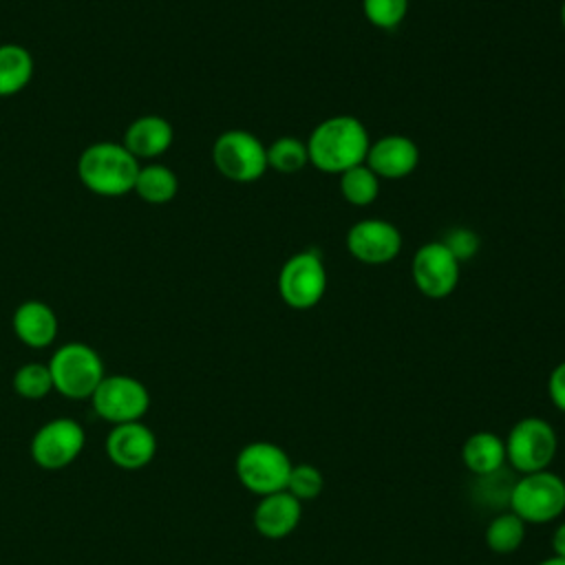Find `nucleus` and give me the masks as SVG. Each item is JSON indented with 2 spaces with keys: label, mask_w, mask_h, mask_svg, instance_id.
Listing matches in <instances>:
<instances>
[{
  "label": "nucleus",
  "mask_w": 565,
  "mask_h": 565,
  "mask_svg": "<svg viewBox=\"0 0 565 565\" xmlns=\"http://www.w3.org/2000/svg\"><path fill=\"white\" fill-rule=\"evenodd\" d=\"M552 552H554V556L565 558V521L558 523L552 534Z\"/></svg>",
  "instance_id": "nucleus-29"
},
{
  "label": "nucleus",
  "mask_w": 565,
  "mask_h": 565,
  "mask_svg": "<svg viewBox=\"0 0 565 565\" xmlns=\"http://www.w3.org/2000/svg\"><path fill=\"white\" fill-rule=\"evenodd\" d=\"M106 455L121 470H139L157 455V437L141 419L115 424L106 437Z\"/></svg>",
  "instance_id": "nucleus-13"
},
{
  "label": "nucleus",
  "mask_w": 565,
  "mask_h": 565,
  "mask_svg": "<svg viewBox=\"0 0 565 565\" xmlns=\"http://www.w3.org/2000/svg\"><path fill=\"white\" fill-rule=\"evenodd\" d=\"M252 519L260 536L278 541L289 536L298 527L302 519V503L287 490L271 492V494L258 497Z\"/></svg>",
  "instance_id": "nucleus-15"
},
{
  "label": "nucleus",
  "mask_w": 565,
  "mask_h": 565,
  "mask_svg": "<svg viewBox=\"0 0 565 565\" xmlns=\"http://www.w3.org/2000/svg\"><path fill=\"white\" fill-rule=\"evenodd\" d=\"M461 461L475 477H488L499 472L505 461V441L497 433H472L461 446Z\"/></svg>",
  "instance_id": "nucleus-18"
},
{
  "label": "nucleus",
  "mask_w": 565,
  "mask_h": 565,
  "mask_svg": "<svg viewBox=\"0 0 565 565\" xmlns=\"http://www.w3.org/2000/svg\"><path fill=\"white\" fill-rule=\"evenodd\" d=\"M46 364L53 377V391L68 399H90L106 375L99 353L84 342L57 347Z\"/></svg>",
  "instance_id": "nucleus-3"
},
{
  "label": "nucleus",
  "mask_w": 565,
  "mask_h": 565,
  "mask_svg": "<svg viewBox=\"0 0 565 565\" xmlns=\"http://www.w3.org/2000/svg\"><path fill=\"white\" fill-rule=\"evenodd\" d=\"M327 291V267L320 254L307 249L289 256L278 274V294L291 309L316 307Z\"/></svg>",
  "instance_id": "nucleus-8"
},
{
  "label": "nucleus",
  "mask_w": 565,
  "mask_h": 565,
  "mask_svg": "<svg viewBox=\"0 0 565 565\" xmlns=\"http://www.w3.org/2000/svg\"><path fill=\"white\" fill-rule=\"evenodd\" d=\"M536 565H565V558H561V556H547V558H543L541 563H536Z\"/></svg>",
  "instance_id": "nucleus-30"
},
{
  "label": "nucleus",
  "mask_w": 565,
  "mask_h": 565,
  "mask_svg": "<svg viewBox=\"0 0 565 565\" xmlns=\"http://www.w3.org/2000/svg\"><path fill=\"white\" fill-rule=\"evenodd\" d=\"M13 391L24 399H42L53 391V377L49 364L26 362L15 369L11 380Z\"/></svg>",
  "instance_id": "nucleus-24"
},
{
  "label": "nucleus",
  "mask_w": 565,
  "mask_h": 565,
  "mask_svg": "<svg viewBox=\"0 0 565 565\" xmlns=\"http://www.w3.org/2000/svg\"><path fill=\"white\" fill-rule=\"evenodd\" d=\"M33 77L31 53L13 42L0 44V97L20 93Z\"/></svg>",
  "instance_id": "nucleus-19"
},
{
  "label": "nucleus",
  "mask_w": 565,
  "mask_h": 565,
  "mask_svg": "<svg viewBox=\"0 0 565 565\" xmlns=\"http://www.w3.org/2000/svg\"><path fill=\"white\" fill-rule=\"evenodd\" d=\"M364 163L380 179H404L417 168L419 148L411 137L384 135L377 141H371Z\"/></svg>",
  "instance_id": "nucleus-14"
},
{
  "label": "nucleus",
  "mask_w": 565,
  "mask_h": 565,
  "mask_svg": "<svg viewBox=\"0 0 565 565\" xmlns=\"http://www.w3.org/2000/svg\"><path fill=\"white\" fill-rule=\"evenodd\" d=\"M93 411L115 424H128L139 422L150 408V393L143 382H139L132 375H104L95 393L90 395Z\"/></svg>",
  "instance_id": "nucleus-9"
},
{
  "label": "nucleus",
  "mask_w": 565,
  "mask_h": 565,
  "mask_svg": "<svg viewBox=\"0 0 565 565\" xmlns=\"http://www.w3.org/2000/svg\"><path fill=\"white\" fill-rule=\"evenodd\" d=\"M561 22H563V29H565V2H563V7H561Z\"/></svg>",
  "instance_id": "nucleus-31"
},
{
  "label": "nucleus",
  "mask_w": 565,
  "mask_h": 565,
  "mask_svg": "<svg viewBox=\"0 0 565 565\" xmlns=\"http://www.w3.org/2000/svg\"><path fill=\"white\" fill-rule=\"evenodd\" d=\"M371 139L366 126L353 115H333L320 121L307 139L309 163L327 174L364 163Z\"/></svg>",
  "instance_id": "nucleus-1"
},
{
  "label": "nucleus",
  "mask_w": 565,
  "mask_h": 565,
  "mask_svg": "<svg viewBox=\"0 0 565 565\" xmlns=\"http://www.w3.org/2000/svg\"><path fill=\"white\" fill-rule=\"evenodd\" d=\"M212 161L225 179L238 183L256 181L269 168L267 146H263V141L254 132L241 128L225 130L214 139Z\"/></svg>",
  "instance_id": "nucleus-7"
},
{
  "label": "nucleus",
  "mask_w": 565,
  "mask_h": 565,
  "mask_svg": "<svg viewBox=\"0 0 565 565\" xmlns=\"http://www.w3.org/2000/svg\"><path fill=\"white\" fill-rule=\"evenodd\" d=\"M291 466V457L285 452V448L267 439L245 444L234 461L241 486L256 497L285 490Z\"/></svg>",
  "instance_id": "nucleus-4"
},
{
  "label": "nucleus",
  "mask_w": 565,
  "mask_h": 565,
  "mask_svg": "<svg viewBox=\"0 0 565 565\" xmlns=\"http://www.w3.org/2000/svg\"><path fill=\"white\" fill-rule=\"evenodd\" d=\"M347 249L364 265H384L402 252V232L386 218H362L349 227Z\"/></svg>",
  "instance_id": "nucleus-12"
},
{
  "label": "nucleus",
  "mask_w": 565,
  "mask_h": 565,
  "mask_svg": "<svg viewBox=\"0 0 565 565\" xmlns=\"http://www.w3.org/2000/svg\"><path fill=\"white\" fill-rule=\"evenodd\" d=\"M338 177H340V194L344 196L347 203L355 207L371 205L380 194V177L366 163L353 166Z\"/></svg>",
  "instance_id": "nucleus-22"
},
{
  "label": "nucleus",
  "mask_w": 565,
  "mask_h": 565,
  "mask_svg": "<svg viewBox=\"0 0 565 565\" xmlns=\"http://www.w3.org/2000/svg\"><path fill=\"white\" fill-rule=\"evenodd\" d=\"M461 263L444 245V241H430L422 245L411 263L415 287L433 300H441L457 289Z\"/></svg>",
  "instance_id": "nucleus-11"
},
{
  "label": "nucleus",
  "mask_w": 565,
  "mask_h": 565,
  "mask_svg": "<svg viewBox=\"0 0 565 565\" xmlns=\"http://www.w3.org/2000/svg\"><path fill=\"white\" fill-rule=\"evenodd\" d=\"M11 327L15 338L29 349H46L57 338V316L42 300H26L18 305Z\"/></svg>",
  "instance_id": "nucleus-16"
},
{
  "label": "nucleus",
  "mask_w": 565,
  "mask_h": 565,
  "mask_svg": "<svg viewBox=\"0 0 565 565\" xmlns=\"http://www.w3.org/2000/svg\"><path fill=\"white\" fill-rule=\"evenodd\" d=\"M309 163L307 143L296 137H278L267 146V166L282 174L300 172Z\"/></svg>",
  "instance_id": "nucleus-23"
},
{
  "label": "nucleus",
  "mask_w": 565,
  "mask_h": 565,
  "mask_svg": "<svg viewBox=\"0 0 565 565\" xmlns=\"http://www.w3.org/2000/svg\"><path fill=\"white\" fill-rule=\"evenodd\" d=\"M285 490L289 494H294L300 503L313 501L324 490V477H322L320 468H316L311 463H294Z\"/></svg>",
  "instance_id": "nucleus-25"
},
{
  "label": "nucleus",
  "mask_w": 565,
  "mask_h": 565,
  "mask_svg": "<svg viewBox=\"0 0 565 565\" xmlns=\"http://www.w3.org/2000/svg\"><path fill=\"white\" fill-rule=\"evenodd\" d=\"M408 11V0H362L364 18L384 31H391L402 24Z\"/></svg>",
  "instance_id": "nucleus-26"
},
{
  "label": "nucleus",
  "mask_w": 565,
  "mask_h": 565,
  "mask_svg": "<svg viewBox=\"0 0 565 565\" xmlns=\"http://www.w3.org/2000/svg\"><path fill=\"white\" fill-rule=\"evenodd\" d=\"M86 430L73 417H53L44 422L31 437V459L44 470H62L71 466L84 450Z\"/></svg>",
  "instance_id": "nucleus-10"
},
{
  "label": "nucleus",
  "mask_w": 565,
  "mask_h": 565,
  "mask_svg": "<svg viewBox=\"0 0 565 565\" xmlns=\"http://www.w3.org/2000/svg\"><path fill=\"white\" fill-rule=\"evenodd\" d=\"M174 139V130L168 119L159 115H141L124 132L126 150L137 159H154L161 157Z\"/></svg>",
  "instance_id": "nucleus-17"
},
{
  "label": "nucleus",
  "mask_w": 565,
  "mask_h": 565,
  "mask_svg": "<svg viewBox=\"0 0 565 565\" xmlns=\"http://www.w3.org/2000/svg\"><path fill=\"white\" fill-rule=\"evenodd\" d=\"M547 395H550V402H552L561 413H565V362L556 364V366L550 371V377H547Z\"/></svg>",
  "instance_id": "nucleus-28"
},
{
  "label": "nucleus",
  "mask_w": 565,
  "mask_h": 565,
  "mask_svg": "<svg viewBox=\"0 0 565 565\" xmlns=\"http://www.w3.org/2000/svg\"><path fill=\"white\" fill-rule=\"evenodd\" d=\"M505 461L519 475L547 470L558 450V435L543 417H523L505 435Z\"/></svg>",
  "instance_id": "nucleus-6"
},
{
  "label": "nucleus",
  "mask_w": 565,
  "mask_h": 565,
  "mask_svg": "<svg viewBox=\"0 0 565 565\" xmlns=\"http://www.w3.org/2000/svg\"><path fill=\"white\" fill-rule=\"evenodd\" d=\"M508 510L525 523H550L565 512V479L552 470L519 475L510 490Z\"/></svg>",
  "instance_id": "nucleus-5"
},
{
  "label": "nucleus",
  "mask_w": 565,
  "mask_h": 565,
  "mask_svg": "<svg viewBox=\"0 0 565 565\" xmlns=\"http://www.w3.org/2000/svg\"><path fill=\"white\" fill-rule=\"evenodd\" d=\"M525 525L512 510L497 512L486 527V545L494 554H512L525 541Z\"/></svg>",
  "instance_id": "nucleus-21"
},
{
  "label": "nucleus",
  "mask_w": 565,
  "mask_h": 565,
  "mask_svg": "<svg viewBox=\"0 0 565 565\" xmlns=\"http://www.w3.org/2000/svg\"><path fill=\"white\" fill-rule=\"evenodd\" d=\"M139 161L117 141H97L82 150L77 177L86 190L99 196H121L135 190Z\"/></svg>",
  "instance_id": "nucleus-2"
},
{
  "label": "nucleus",
  "mask_w": 565,
  "mask_h": 565,
  "mask_svg": "<svg viewBox=\"0 0 565 565\" xmlns=\"http://www.w3.org/2000/svg\"><path fill=\"white\" fill-rule=\"evenodd\" d=\"M179 179L177 174L163 163H148L139 168L135 190L139 199L150 205H163L177 196Z\"/></svg>",
  "instance_id": "nucleus-20"
},
{
  "label": "nucleus",
  "mask_w": 565,
  "mask_h": 565,
  "mask_svg": "<svg viewBox=\"0 0 565 565\" xmlns=\"http://www.w3.org/2000/svg\"><path fill=\"white\" fill-rule=\"evenodd\" d=\"M444 245L455 254V258L461 263V260H468L477 254L479 249V236L472 232V230H466V227H457V230H450L444 238Z\"/></svg>",
  "instance_id": "nucleus-27"
}]
</instances>
